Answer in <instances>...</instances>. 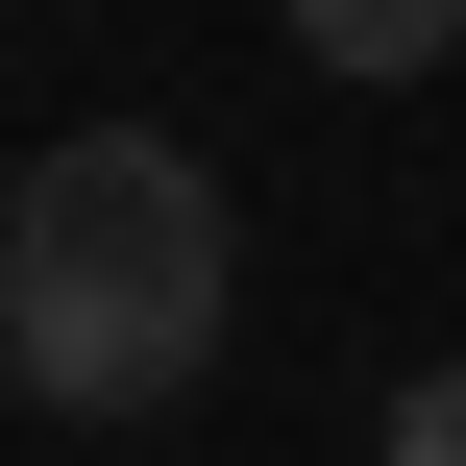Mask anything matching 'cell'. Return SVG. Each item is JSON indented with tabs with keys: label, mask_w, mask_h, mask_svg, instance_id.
Returning a JSON list of instances; mask_svg holds the SVG:
<instances>
[{
	"label": "cell",
	"mask_w": 466,
	"mask_h": 466,
	"mask_svg": "<svg viewBox=\"0 0 466 466\" xmlns=\"http://www.w3.org/2000/svg\"><path fill=\"white\" fill-rule=\"evenodd\" d=\"M246 319V221L172 123H74L25 197H0V369L49 418H172Z\"/></svg>",
	"instance_id": "cell-1"
},
{
	"label": "cell",
	"mask_w": 466,
	"mask_h": 466,
	"mask_svg": "<svg viewBox=\"0 0 466 466\" xmlns=\"http://www.w3.org/2000/svg\"><path fill=\"white\" fill-rule=\"evenodd\" d=\"M295 49H319V74H442L466 0H295Z\"/></svg>",
	"instance_id": "cell-2"
},
{
	"label": "cell",
	"mask_w": 466,
	"mask_h": 466,
	"mask_svg": "<svg viewBox=\"0 0 466 466\" xmlns=\"http://www.w3.org/2000/svg\"><path fill=\"white\" fill-rule=\"evenodd\" d=\"M393 466H466V344L418 369V393H393Z\"/></svg>",
	"instance_id": "cell-3"
}]
</instances>
